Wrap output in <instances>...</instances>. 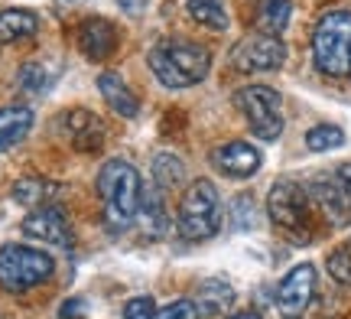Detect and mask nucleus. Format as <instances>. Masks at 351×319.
<instances>
[{
  "mask_svg": "<svg viewBox=\"0 0 351 319\" xmlns=\"http://www.w3.org/2000/svg\"><path fill=\"white\" fill-rule=\"evenodd\" d=\"M156 303H153L150 296H134V300H127L124 303V319H156Z\"/></svg>",
  "mask_w": 351,
  "mask_h": 319,
  "instance_id": "28",
  "label": "nucleus"
},
{
  "mask_svg": "<svg viewBox=\"0 0 351 319\" xmlns=\"http://www.w3.org/2000/svg\"><path fill=\"white\" fill-rule=\"evenodd\" d=\"M78 49L91 62H104L117 52V29L104 16H88L78 26Z\"/></svg>",
  "mask_w": 351,
  "mask_h": 319,
  "instance_id": "14",
  "label": "nucleus"
},
{
  "mask_svg": "<svg viewBox=\"0 0 351 319\" xmlns=\"http://www.w3.org/2000/svg\"><path fill=\"white\" fill-rule=\"evenodd\" d=\"M341 143H345V130L335 128V124H319L306 134V147L313 154H326V150H335Z\"/></svg>",
  "mask_w": 351,
  "mask_h": 319,
  "instance_id": "24",
  "label": "nucleus"
},
{
  "mask_svg": "<svg viewBox=\"0 0 351 319\" xmlns=\"http://www.w3.org/2000/svg\"><path fill=\"white\" fill-rule=\"evenodd\" d=\"M309 196H313L315 205L326 212V218L332 225H351V192L339 179V173L319 176L313 182V192H309Z\"/></svg>",
  "mask_w": 351,
  "mask_h": 319,
  "instance_id": "13",
  "label": "nucleus"
},
{
  "mask_svg": "<svg viewBox=\"0 0 351 319\" xmlns=\"http://www.w3.org/2000/svg\"><path fill=\"white\" fill-rule=\"evenodd\" d=\"M267 212L276 228L293 235V241H309V192L300 182H274V189L267 196Z\"/></svg>",
  "mask_w": 351,
  "mask_h": 319,
  "instance_id": "7",
  "label": "nucleus"
},
{
  "mask_svg": "<svg viewBox=\"0 0 351 319\" xmlns=\"http://www.w3.org/2000/svg\"><path fill=\"white\" fill-rule=\"evenodd\" d=\"M16 82H20V88H23V91H33V95H39V91H46V88H49L52 75L46 72V69H43V65L29 62V65H23V69H20V75H16Z\"/></svg>",
  "mask_w": 351,
  "mask_h": 319,
  "instance_id": "26",
  "label": "nucleus"
},
{
  "mask_svg": "<svg viewBox=\"0 0 351 319\" xmlns=\"http://www.w3.org/2000/svg\"><path fill=\"white\" fill-rule=\"evenodd\" d=\"M315 281L319 277H315L313 264H296L289 270L287 277L280 281V287H276V307H280V313L289 319L306 313V307L313 303L315 296Z\"/></svg>",
  "mask_w": 351,
  "mask_h": 319,
  "instance_id": "9",
  "label": "nucleus"
},
{
  "mask_svg": "<svg viewBox=\"0 0 351 319\" xmlns=\"http://www.w3.org/2000/svg\"><path fill=\"white\" fill-rule=\"evenodd\" d=\"M179 231L189 241H208L221 228V196L208 179H195L179 199Z\"/></svg>",
  "mask_w": 351,
  "mask_h": 319,
  "instance_id": "4",
  "label": "nucleus"
},
{
  "mask_svg": "<svg viewBox=\"0 0 351 319\" xmlns=\"http://www.w3.org/2000/svg\"><path fill=\"white\" fill-rule=\"evenodd\" d=\"M23 235L52 244V248H72V238H75V235H72V225H69V218L62 215L59 205L29 209V215L23 218Z\"/></svg>",
  "mask_w": 351,
  "mask_h": 319,
  "instance_id": "10",
  "label": "nucleus"
},
{
  "mask_svg": "<svg viewBox=\"0 0 351 319\" xmlns=\"http://www.w3.org/2000/svg\"><path fill=\"white\" fill-rule=\"evenodd\" d=\"M335 173H339V179L345 182V186H348V192H351V163H341Z\"/></svg>",
  "mask_w": 351,
  "mask_h": 319,
  "instance_id": "30",
  "label": "nucleus"
},
{
  "mask_svg": "<svg viewBox=\"0 0 351 319\" xmlns=\"http://www.w3.org/2000/svg\"><path fill=\"white\" fill-rule=\"evenodd\" d=\"M234 303V287L221 277H208L199 283V294H195V307L199 316H225Z\"/></svg>",
  "mask_w": 351,
  "mask_h": 319,
  "instance_id": "17",
  "label": "nucleus"
},
{
  "mask_svg": "<svg viewBox=\"0 0 351 319\" xmlns=\"http://www.w3.org/2000/svg\"><path fill=\"white\" fill-rule=\"evenodd\" d=\"M59 128L69 137V143L82 150V154H95L101 143H104V121L98 115H91L85 108H72L59 117Z\"/></svg>",
  "mask_w": 351,
  "mask_h": 319,
  "instance_id": "11",
  "label": "nucleus"
},
{
  "mask_svg": "<svg viewBox=\"0 0 351 319\" xmlns=\"http://www.w3.org/2000/svg\"><path fill=\"white\" fill-rule=\"evenodd\" d=\"M59 316L62 319H82L85 316V300H78V296L75 300H65L62 309H59Z\"/></svg>",
  "mask_w": 351,
  "mask_h": 319,
  "instance_id": "29",
  "label": "nucleus"
},
{
  "mask_svg": "<svg viewBox=\"0 0 351 319\" xmlns=\"http://www.w3.org/2000/svg\"><path fill=\"white\" fill-rule=\"evenodd\" d=\"M52 257L33 244H3L0 248V287L7 294H26L52 277Z\"/></svg>",
  "mask_w": 351,
  "mask_h": 319,
  "instance_id": "5",
  "label": "nucleus"
},
{
  "mask_svg": "<svg viewBox=\"0 0 351 319\" xmlns=\"http://www.w3.org/2000/svg\"><path fill=\"white\" fill-rule=\"evenodd\" d=\"M153 179H156L160 189H176L186 179V166H182V160L176 154H156V160H153Z\"/></svg>",
  "mask_w": 351,
  "mask_h": 319,
  "instance_id": "23",
  "label": "nucleus"
},
{
  "mask_svg": "<svg viewBox=\"0 0 351 319\" xmlns=\"http://www.w3.org/2000/svg\"><path fill=\"white\" fill-rule=\"evenodd\" d=\"M98 91H101L104 104L111 108L114 115L127 117V121L140 115V98L134 95V88H130L121 75H114V72H101L98 75Z\"/></svg>",
  "mask_w": 351,
  "mask_h": 319,
  "instance_id": "15",
  "label": "nucleus"
},
{
  "mask_svg": "<svg viewBox=\"0 0 351 319\" xmlns=\"http://www.w3.org/2000/svg\"><path fill=\"white\" fill-rule=\"evenodd\" d=\"M13 199L20 205H26V209H39V205H56V199H59V186L56 182H49V179H16L13 182Z\"/></svg>",
  "mask_w": 351,
  "mask_h": 319,
  "instance_id": "20",
  "label": "nucleus"
},
{
  "mask_svg": "<svg viewBox=\"0 0 351 319\" xmlns=\"http://www.w3.org/2000/svg\"><path fill=\"white\" fill-rule=\"evenodd\" d=\"M186 10L195 23L212 29V33H225L228 23H231L225 0H186Z\"/></svg>",
  "mask_w": 351,
  "mask_h": 319,
  "instance_id": "21",
  "label": "nucleus"
},
{
  "mask_svg": "<svg viewBox=\"0 0 351 319\" xmlns=\"http://www.w3.org/2000/svg\"><path fill=\"white\" fill-rule=\"evenodd\" d=\"M234 104L241 108V115L247 121V128L254 130V137L261 141H276L283 134V98L280 91L270 85H247L234 95Z\"/></svg>",
  "mask_w": 351,
  "mask_h": 319,
  "instance_id": "6",
  "label": "nucleus"
},
{
  "mask_svg": "<svg viewBox=\"0 0 351 319\" xmlns=\"http://www.w3.org/2000/svg\"><path fill=\"white\" fill-rule=\"evenodd\" d=\"M33 108L26 104H3L0 108V154L13 150L33 130Z\"/></svg>",
  "mask_w": 351,
  "mask_h": 319,
  "instance_id": "16",
  "label": "nucleus"
},
{
  "mask_svg": "<svg viewBox=\"0 0 351 319\" xmlns=\"http://www.w3.org/2000/svg\"><path fill=\"white\" fill-rule=\"evenodd\" d=\"M287 59V46L280 36H267V33H251L244 36L231 52V62L238 72H274Z\"/></svg>",
  "mask_w": 351,
  "mask_h": 319,
  "instance_id": "8",
  "label": "nucleus"
},
{
  "mask_svg": "<svg viewBox=\"0 0 351 319\" xmlns=\"http://www.w3.org/2000/svg\"><path fill=\"white\" fill-rule=\"evenodd\" d=\"M150 72L166 88H192L212 69V56L192 39H163L147 56Z\"/></svg>",
  "mask_w": 351,
  "mask_h": 319,
  "instance_id": "1",
  "label": "nucleus"
},
{
  "mask_svg": "<svg viewBox=\"0 0 351 319\" xmlns=\"http://www.w3.org/2000/svg\"><path fill=\"white\" fill-rule=\"evenodd\" d=\"M328 274L335 277L339 283H345V287H351V241H345L341 248H335L332 255H328Z\"/></svg>",
  "mask_w": 351,
  "mask_h": 319,
  "instance_id": "25",
  "label": "nucleus"
},
{
  "mask_svg": "<svg viewBox=\"0 0 351 319\" xmlns=\"http://www.w3.org/2000/svg\"><path fill=\"white\" fill-rule=\"evenodd\" d=\"M156 319H199V307L195 300H173L156 313Z\"/></svg>",
  "mask_w": 351,
  "mask_h": 319,
  "instance_id": "27",
  "label": "nucleus"
},
{
  "mask_svg": "<svg viewBox=\"0 0 351 319\" xmlns=\"http://www.w3.org/2000/svg\"><path fill=\"white\" fill-rule=\"evenodd\" d=\"M231 319H261V316H257V313H251V309H247V313H234V316H231Z\"/></svg>",
  "mask_w": 351,
  "mask_h": 319,
  "instance_id": "31",
  "label": "nucleus"
},
{
  "mask_svg": "<svg viewBox=\"0 0 351 319\" xmlns=\"http://www.w3.org/2000/svg\"><path fill=\"white\" fill-rule=\"evenodd\" d=\"M39 29V16L33 10H23V7H10V10L0 13V43H20V39L36 36Z\"/></svg>",
  "mask_w": 351,
  "mask_h": 319,
  "instance_id": "19",
  "label": "nucleus"
},
{
  "mask_svg": "<svg viewBox=\"0 0 351 319\" xmlns=\"http://www.w3.org/2000/svg\"><path fill=\"white\" fill-rule=\"evenodd\" d=\"M137 222H140V228H143V235H150V238H163L166 231H169V212H166L160 189L140 192Z\"/></svg>",
  "mask_w": 351,
  "mask_h": 319,
  "instance_id": "18",
  "label": "nucleus"
},
{
  "mask_svg": "<svg viewBox=\"0 0 351 319\" xmlns=\"http://www.w3.org/2000/svg\"><path fill=\"white\" fill-rule=\"evenodd\" d=\"M289 16H293V3L289 0H261V7H257V33L280 36L289 26Z\"/></svg>",
  "mask_w": 351,
  "mask_h": 319,
  "instance_id": "22",
  "label": "nucleus"
},
{
  "mask_svg": "<svg viewBox=\"0 0 351 319\" xmlns=\"http://www.w3.org/2000/svg\"><path fill=\"white\" fill-rule=\"evenodd\" d=\"M140 176L127 160H108L98 169V196L104 202V222L111 231H124L137 222Z\"/></svg>",
  "mask_w": 351,
  "mask_h": 319,
  "instance_id": "2",
  "label": "nucleus"
},
{
  "mask_svg": "<svg viewBox=\"0 0 351 319\" xmlns=\"http://www.w3.org/2000/svg\"><path fill=\"white\" fill-rule=\"evenodd\" d=\"M313 62L328 78L351 75V10H326L313 29Z\"/></svg>",
  "mask_w": 351,
  "mask_h": 319,
  "instance_id": "3",
  "label": "nucleus"
},
{
  "mask_svg": "<svg viewBox=\"0 0 351 319\" xmlns=\"http://www.w3.org/2000/svg\"><path fill=\"white\" fill-rule=\"evenodd\" d=\"M212 163L218 173H225V176H231V179H247L261 169L263 156H261V150L247 141H228V143H221V147H215Z\"/></svg>",
  "mask_w": 351,
  "mask_h": 319,
  "instance_id": "12",
  "label": "nucleus"
}]
</instances>
